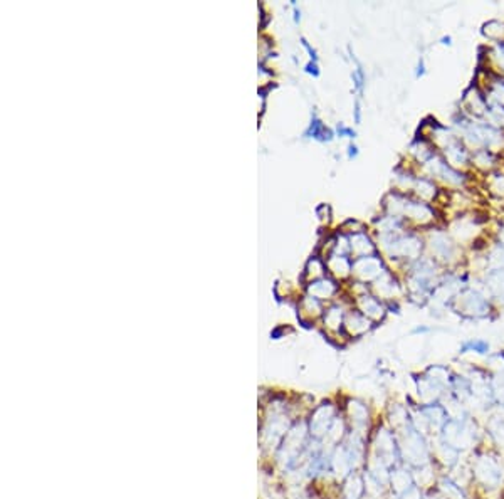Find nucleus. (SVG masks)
I'll return each mask as SVG.
<instances>
[{
  "mask_svg": "<svg viewBox=\"0 0 504 499\" xmlns=\"http://www.w3.org/2000/svg\"><path fill=\"white\" fill-rule=\"evenodd\" d=\"M414 190L422 200H427V202H430V200L436 198V193H437L436 185H434V183L430 180H427V179L415 180L414 182Z\"/></svg>",
  "mask_w": 504,
  "mask_h": 499,
  "instance_id": "nucleus-1",
  "label": "nucleus"
},
{
  "mask_svg": "<svg viewBox=\"0 0 504 499\" xmlns=\"http://www.w3.org/2000/svg\"><path fill=\"white\" fill-rule=\"evenodd\" d=\"M489 187H491V192L496 193L497 197H504V175H499V177H496V179H492V182L489 183Z\"/></svg>",
  "mask_w": 504,
  "mask_h": 499,
  "instance_id": "nucleus-2",
  "label": "nucleus"
}]
</instances>
